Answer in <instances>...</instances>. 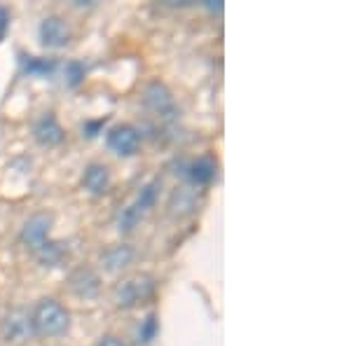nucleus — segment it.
<instances>
[{
  "instance_id": "18",
  "label": "nucleus",
  "mask_w": 351,
  "mask_h": 346,
  "mask_svg": "<svg viewBox=\"0 0 351 346\" xmlns=\"http://www.w3.org/2000/svg\"><path fill=\"white\" fill-rule=\"evenodd\" d=\"M106 122H108V117H101V120H87L82 124V136H87V138H96V136L101 134V129L106 127Z\"/></svg>"
},
{
  "instance_id": "19",
  "label": "nucleus",
  "mask_w": 351,
  "mask_h": 346,
  "mask_svg": "<svg viewBox=\"0 0 351 346\" xmlns=\"http://www.w3.org/2000/svg\"><path fill=\"white\" fill-rule=\"evenodd\" d=\"M10 26V12L5 8H0V40L5 38V31H8Z\"/></svg>"
},
{
  "instance_id": "8",
  "label": "nucleus",
  "mask_w": 351,
  "mask_h": 346,
  "mask_svg": "<svg viewBox=\"0 0 351 346\" xmlns=\"http://www.w3.org/2000/svg\"><path fill=\"white\" fill-rule=\"evenodd\" d=\"M52 225H54L52 213H47V211L33 213L31 218L24 223V227H21V234H19L21 243H24L26 248H31V251L40 248L43 243L49 239V230H52Z\"/></svg>"
},
{
  "instance_id": "4",
  "label": "nucleus",
  "mask_w": 351,
  "mask_h": 346,
  "mask_svg": "<svg viewBox=\"0 0 351 346\" xmlns=\"http://www.w3.org/2000/svg\"><path fill=\"white\" fill-rule=\"evenodd\" d=\"M143 106L148 108L152 115L160 120H176L178 117V106H176L169 87L160 80H152L143 92Z\"/></svg>"
},
{
  "instance_id": "2",
  "label": "nucleus",
  "mask_w": 351,
  "mask_h": 346,
  "mask_svg": "<svg viewBox=\"0 0 351 346\" xmlns=\"http://www.w3.org/2000/svg\"><path fill=\"white\" fill-rule=\"evenodd\" d=\"M157 192H160V180H150L138 190V195L134 197V201H129L127 206L117 213V230L120 232H132L136 225L143 220V215L155 206Z\"/></svg>"
},
{
  "instance_id": "7",
  "label": "nucleus",
  "mask_w": 351,
  "mask_h": 346,
  "mask_svg": "<svg viewBox=\"0 0 351 346\" xmlns=\"http://www.w3.org/2000/svg\"><path fill=\"white\" fill-rule=\"evenodd\" d=\"M38 38H40L43 47L61 49L71 42L73 31H71V26H68V21L64 19V16L49 14V16H45V19L40 21V26H38Z\"/></svg>"
},
{
  "instance_id": "3",
  "label": "nucleus",
  "mask_w": 351,
  "mask_h": 346,
  "mask_svg": "<svg viewBox=\"0 0 351 346\" xmlns=\"http://www.w3.org/2000/svg\"><path fill=\"white\" fill-rule=\"evenodd\" d=\"M155 295V279L148 274H138L132 279H124L115 286V304L120 309H134V306L148 302Z\"/></svg>"
},
{
  "instance_id": "1",
  "label": "nucleus",
  "mask_w": 351,
  "mask_h": 346,
  "mask_svg": "<svg viewBox=\"0 0 351 346\" xmlns=\"http://www.w3.org/2000/svg\"><path fill=\"white\" fill-rule=\"evenodd\" d=\"M31 323H33L36 337L54 339L68 332V328H71V311H68L59 299L43 297L40 302L33 306Z\"/></svg>"
},
{
  "instance_id": "5",
  "label": "nucleus",
  "mask_w": 351,
  "mask_h": 346,
  "mask_svg": "<svg viewBox=\"0 0 351 346\" xmlns=\"http://www.w3.org/2000/svg\"><path fill=\"white\" fill-rule=\"evenodd\" d=\"M106 145L117 157H134L141 150V134L134 124H115L106 134Z\"/></svg>"
},
{
  "instance_id": "6",
  "label": "nucleus",
  "mask_w": 351,
  "mask_h": 346,
  "mask_svg": "<svg viewBox=\"0 0 351 346\" xmlns=\"http://www.w3.org/2000/svg\"><path fill=\"white\" fill-rule=\"evenodd\" d=\"M0 334H3V342L8 344H26L31 337H36L31 314L26 309H12L0 323Z\"/></svg>"
},
{
  "instance_id": "11",
  "label": "nucleus",
  "mask_w": 351,
  "mask_h": 346,
  "mask_svg": "<svg viewBox=\"0 0 351 346\" xmlns=\"http://www.w3.org/2000/svg\"><path fill=\"white\" fill-rule=\"evenodd\" d=\"M68 286H71V291L75 293L77 297L92 299L101 291V279L94 269H89V267H77V269L68 276Z\"/></svg>"
},
{
  "instance_id": "13",
  "label": "nucleus",
  "mask_w": 351,
  "mask_h": 346,
  "mask_svg": "<svg viewBox=\"0 0 351 346\" xmlns=\"http://www.w3.org/2000/svg\"><path fill=\"white\" fill-rule=\"evenodd\" d=\"M134 255L136 253L129 243H115V246H110L108 251L101 253V262H104L106 271H122L124 267L132 264Z\"/></svg>"
},
{
  "instance_id": "15",
  "label": "nucleus",
  "mask_w": 351,
  "mask_h": 346,
  "mask_svg": "<svg viewBox=\"0 0 351 346\" xmlns=\"http://www.w3.org/2000/svg\"><path fill=\"white\" fill-rule=\"evenodd\" d=\"M33 255L38 258V262L43 267H59L68 258V246H64L61 241L47 239L40 248H36Z\"/></svg>"
},
{
  "instance_id": "17",
  "label": "nucleus",
  "mask_w": 351,
  "mask_h": 346,
  "mask_svg": "<svg viewBox=\"0 0 351 346\" xmlns=\"http://www.w3.org/2000/svg\"><path fill=\"white\" fill-rule=\"evenodd\" d=\"M84 64L82 61H77V59H73V61H68L66 68H64V80L68 87H77L82 80H84Z\"/></svg>"
},
{
  "instance_id": "20",
  "label": "nucleus",
  "mask_w": 351,
  "mask_h": 346,
  "mask_svg": "<svg viewBox=\"0 0 351 346\" xmlns=\"http://www.w3.org/2000/svg\"><path fill=\"white\" fill-rule=\"evenodd\" d=\"M99 346H124V342L120 337H115V334H106V337H101Z\"/></svg>"
},
{
  "instance_id": "10",
  "label": "nucleus",
  "mask_w": 351,
  "mask_h": 346,
  "mask_svg": "<svg viewBox=\"0 0 351 346\" xmlns=\"http://www.w3.org/2000/svg\"><path fill=\"white\" fill-rule=\"evenodd\" d=\"M216 171H218V164L213 157H197V160L188 162L183 166V175L185 180H188L190 185H197V187H204L208 183H213V178H216Z\"/></svg>"
},
{
  "instance_id": "14",
  "label": "nucleus",
  "mask_w": 351,
  "mask_h": 346,
  "mask_svg": "<svg viewBox=\"0 0 351 346\" xmlns=\"http://www.w3.org/2000/svg\"><path fill=\"white\" fill-rule=\"evenodd\" d=\"M19 68L28 77H49L56 71V59L52 56H19Z\"/></svg>"
},
{
  "instance_id": "9",
  "label": "nucleus",
  "mask_w": 351,
  "mask_h": 346,
  "mask_svg": "<svg viewBox=\"0 0 351 346\" xmlns=\"http://www.w3.org/2000/svg\"><path fill=\"white\" fill-rule=\"evenodd\" d=\"M66 138L64 127L56 120L54 112H43L40 117L33 124V140L40 147H56L61 145Z\"/></svg>"
},
{
  "instance_id": "16",
  "label": "nucleus",
  "mask_w": 351,
  "mask_h": 346,
  "mask_svg": "<svg viewBox=\"0 0 351 346\" xmlns=\"http://www.w3.org/2000/svg\"><path fill=\"white\" fill-rule=\"evenodd\" d=\"M160 332V316L155 311H150L143 321H141L138 330H136V346H150L152 339Z\"/></svg>"
},
{
  "instance_id": "12",
  "label": "nucleus",
  "mask_w": 351,
  "mask_h": 346,
  "mask_svg": "<svg viewBox=\"0 0 351 346\" xmlns=\"http://www.w3.org/2000/svg\"><path fill=\"white\" fill-rule=\"evenodd\" d=\"M82 187L94 197H104L110 190V169L101 162L87 164L82 173Z\"/></svg>"
}]
</instances>
